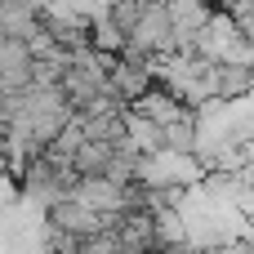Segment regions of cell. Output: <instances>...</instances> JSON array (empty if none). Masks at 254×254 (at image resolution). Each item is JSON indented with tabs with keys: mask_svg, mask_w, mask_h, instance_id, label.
<instances>
[{
	"mask_svg": "<svg viewBox=\"0 0 254 254\" xmlns=\"http://www.w3.org/2000/svg\"><path fill=\"white\" fill-rule=\"evenodd\" d=\"M125 45L138 49V54H147V58H165V54H174V27H170L165 0H143L138 22H134V31L125 36Z\"/></svg>",
	"mask_w": 254,
	"mask_h": 254,
	"instance_id": "6da1fadb",
	"label": "cell"
},
{
	"mask_svg": "<svg viewBox=\"0 0 254 254\" xmlns=\"http://www.w3.org/2000/svg\"><path fill=\"white\" fill-rule=\"evenodd\" d=\"M40 219H45V228H54V232H63V237H76V241H80V237H94V232H103L112 214H94L89 205H80V201L67 192V196H58V201H54V205H49Z\"/></svg>",
	"mask_w": 254,
	"mask_h": 254,
	"instance_id": "7a4b0ae2",
	"label": "cell"
},
{
	"mask_svg": "<svg viewBox=\"0 0 254 254\" xmlns=\"http://www.w3.org/2000/svg\"><path fill=\"white\" fill-rule=\"evenodd\" d=\"M71 196L80 201V205H89L94 214H121V183H112V179H76V188H71Z\"/></svg>",
	"mask_w": 254,
	"mask_h": 254,
	"instance_id": "3957f363",
	"label": "cell"
},
{
	"mask_svg": "<svg viewBox=\"0 0 254 254\" xmlns=\"http://www.w3.org/2000/svg\"><path fill=\"white\" fill-rule=\"evenodd\" d=\"M129 112H138V116H147L152 125H170V121H179V116H188V107L170 94V89H161V85H152L143 98H134L129 103Z\"/></svg>",
	"mask_w": 254,
	"mask_h": 254,
	"instance_id": "277c9868",
	"label": "cell"
},
{
	"mask_svg": "<svg viewBox=\"0 0 254 254\" xmlns=\"http://www.w3.org/2000/svg\"><path fill=\"white\" fill-rule=\"evenodd\" d=\"M125 147H129L134 156H152V152H161V125H152L147 116H138V112L125 107Z\"/></svg>",
	"mask_w": 254,
	"mask_h": 254,
	"instance_id": "5b68a950",
	"label": "cell"
},
{
	"mask_svg": "<svg viewBox=\"0 0 254 254\" xmlns=\"http://www.w3.org/2000/svg\"><path fill=\"white\" fill-rule=\"evenodd\" d=\"M112 143H98V138H80V147L71 152V170H76V179H98V174H107V161H112Z\"/></svg>",
	"mask_w": 254,
	"mask_h": 254,
	"instance_id": "8992f818",
	"label": "cell"
},
{
	"mask_svg": "<svg viewBox=\"0 0 254 254\" xmlns=\"http://www.w3.org/2000/svg\"><path fill=\"white\" fill-rule=\"evenodd\" d=\"M196 116H179L170 125H161V152H174V156H196Z\"/></svg>",
	"mask_w": 254,
	"mask_h": 254,
	"instance_id": "52a82bcc",
	"label": "cell"
},
{
	"mask_svg": "<svg viewBox=\"0 0 254 254\" xmlns=\"http://www.w3.org/2000/svg\"><path fill=\"white\" fill-rule=\"evenodd\" d=\"M71 254H121V241H116V232L112 228H103V232H94V237H80Z\"/></svg>",
	"mask_w": 254,
	"mask_h": 254,
	"instance_id": "ba28073f",
	"label": "cell"
}]
</instances>
